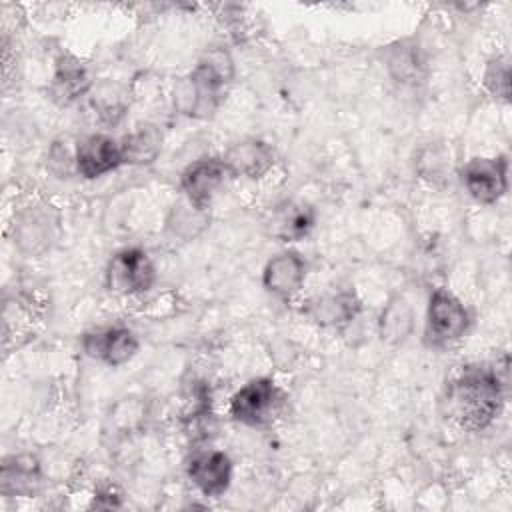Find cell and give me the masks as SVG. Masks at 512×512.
Instances as JSON below:
<instances>
[{"instance_id":"6da1fadb","label":"cell","mask_w":512,"mask_h":512,"mask_svg":"<svg viewBox=\"0 0 512 512\" xmlns=\"http://www.w3.org/2000/svg\"><path fill=\"white\" fill-rule=\"evenodd\" d=\"M446 412L466 430H484L502 410V384L490 368L466 366L446 388Z\"/></svg>"},{"instance_id":"7a4b0ae2","label":"cell","mask_w":512,"mask_h":512,"mask_svg":"<svg viewBox=\"0 0 512 512\" xmlns=\"http://www.w3.org/2000/svg\"><path fill=\"white\" fill-rule=\"evenodd\" d=\"M234 78V64L226 50H208L196 68L174 84V108L190 118H208L216 112L224 88Z\"/></svg>"},{"instance_id":"3957f363","label":"cell","mask_w":512,"mask_h":512,"mask_svg":"<svg viewBox=\"0 0 512 512\" xmlns=\"http://www.w3.org/2000/svg\"><path fill=\"white\" fill-rule=\"evenodd\" d=\"M156 280L154 264L140 248H124L112 256L106 268V286L116 294L146 292Z\"/></svg>"},{"instance_id":"277c9868","label":"cell","mask_w":512,"mask_h":512,"mask_svg":"<svg viewBox=\"0 0 512 512\" xmlns=\"http://www.w3.org/2000/svg\"><path fill=\"white\" fill-rule=\"evenodd\" d=\"M280 392L270 378H254L230 398V414L236 422L262 426L276 414Z\"/></svg>"},{"instance_id":"5b68a950","label":"cell","mask_w":512,"mask_h":512,"mask_svg":"<svg viewBox=\"0 0 512 512\" xmlns=\"http://www.w3.org/2000/svg\"><path fill=\"white\" fill-rule=\"evenodd\" d=\"M462 184L480 204L498 202L508 190V162L498 158H472L462 168Z\"/></svg>"},{"instance_id":"8992f818","label":"cell","mask_w":512,"mask_h":512,"mask_svg":"<svg viewBox=\"0 0 512 512\" xmlns=\"http://www.w3.org/2000/svg\"><path fill=\"white\" fill-rule=\"evenodd\" d=\"M428 336L436 344L454 342L464 336L470 316L464 304L446 288H436L428 300Z\"/></svg>"},{"instance_id":"52a82bcc","label":"cell","mask_w":512,"mask_h":512,"mask_svg":"<svg viewBox=\"0 0 512 512\" xmlns=\"http://www.w3.org/2000/svg\"><path fill=\"white\" fill-rule=\"evenodd\" d=\"M228 176L230 172L222 158H202L192 162L180 176V186L186 202L206 212L212 204V198L222 188Z\"/></svg>"},{"instance_id":"ba28073f","label":"cell","mask_w":512,"mask_h":512,"mask_svg":"<svg viewBox=\"0 0 512 512\" xmlns=\"http://www.w3.org/2000/svg\"><path fill=\"white\" fill-rule=\"evenodd\" d=\"M138 338L124 326H108L86 332L82 336V348L90 358H96L108 366H122L138 352Z\"/></svg>"},{"instance_id":"9c48e42d","label":"cell","mask_w":512,"mask_h":512,"mask_svg":"<svg viewBox=\"0 0 512 512\" xmlns=\"http://www.w3.org/2000/svg\"><path fill=\"white\" fill-rule=\"evenodd\" d=\"M122 164L120 142L106 134H92L78 142L74 152V168L82 178L94 180Z\"/></svg>"},{"instance_id":"30bf717a","label":"cell","mask_w":512,"mask_h":512,"mask_svg":"<svg viewBox=\"0 0 512 512\" xmlns=\"http://www.w3.org/2000/svg\"><path fill=\"white\" fill-rule=\"evenodd\" d=\"M188 476L204 496H220L232 480V460L222 450L198 452L188 462Z\"/></svg>"},{"instance_id":"8fae6325","label":"cell","mask_w":512,"mask_h":512,"mask_svg":"<svg viewBox=\"0 0 512 512\" xmlns=\"http://www.w3.org/2000/svg\"><path fill=\"white\" fill-rule=\"evenodd\" d=\"M230 176H244L250 180L262 178L274 166V150L264 140L246 138L232 144L222 156Z\"/></svg>"},{"instance_id":"7c38bea8","label":"cell","mask_w":512,"mask_h":512,"mask_svg":"<svg viewBox=\"0 0 512 512\" xmlns=\"http://www.w3.org/2000/svg\"><path fill=\"white\" fill-rule=\"evenodd\" d=\"M306 278V264L296 252H280L272 256L262 272V284L276 296H290L300 290Z\"/></svg>"},{"instance_id":"4fadbf2b","label":"cell","mask_w":512,"mask_h":512,"mask_svg":"<svg viewBox=\"0 0 512 512\" xmlns=\"http://www.w3.org/2000/svg\"><path fill=\"white\" fill-rule=\"evenodd\" d=\"M90 88H92L90 74L80 60L72 56H64L58 60L52 82H50V98L54 102L68 106L80 96L88 94Z\"/></svg>"},{"instance_id":"5bb4252c","label":"cell","mask_w":512,"mask_h":512,"mask_svg":"<svg viewBox=\"0 0 512 512\" xmlns=\"http://www.w3.org/2000/svg\"><path fill=\"white\" fill-rule=\"evenodd\" d=\"M306 316L320 326H340L352 322L360 312V300L354 292H334L314 298L304 308Z\"/></svg>"},{"instance_id":"9a60e30c","label":"cell","mask_w":512,"mask_h":512,"mask_svg":"<svg viewBox=\"0 0 512 512\" xmlns=\"http://www.w3.org/2000/svg\"><path fill=\"white\" fill-rule=\"evenodd\" d=\"M2 494L30 496L40 484V464L32 454H14L4 458L0 474Z\"/></svg>"},{"instance_id":"2e32d148","label":"cell","mask_w":512,"mask_h":512,"mask_svg":"<svg viewBox=\"0 0 512 512\" xmlns=\"http://www.w3.org/2000/svg\"><path fill=\"white\" fill-rule=\"evenodd\" d=\"M162 150V132L154 124H140L120 140L122 164H152Z\"/></svg>"},{"instance_id":"e0dca14e","label":"cell","mask_w":512,"mask_h":512,"mask_svg":"<svg viewBox=\"0 0 512 512\" xmlns=\"http://www.w3.org/2000/svg\"><path fill=\"white\" fill-rule=\"evenodd\" d=\"M314 226V210L306 204H284L272 216V234L284 242L302 240Z\"/></svg>"},{"instance_id":"ac0fdd59","label":"cell","mask_w":512,"mask_h":512,"mask_svg":"<svg viewBox=\"0 0 512 512\" xmlns=\"http://www.w3.org/2000/svg\"><path fill=\"white\" fill-rule=\"evenodd\" d=\"M412 330V308L402 296L390 298L380 314V338L390 344L402 342Z\"/></svg>"},{"instance_id":"d6986e66","label":"cell","mask_w":512,"mask_h":512,"mask_svg":"<svg viewBox=\"0 0 512 512\" xmlns=\"http://www.w3.org/2000/svg\"><path fill=\"white\" fill-rule=\"evenodd\" d=\"M92 106L102 122L116 124L124 116L128 108V100L124 90L118 84L102 82L92 96Z\"/></svg>"},{"instance_id":"ffe728a7","label":"cell","mask_w":512,"mask_h":512,"mask_svg":"<svg viewBox=\"0 0 512 512\" xmlns=\"http://www.w3.org/2000/svg\"><path fill=\"white\" fill-rule=\"evenodd\" d=\"M486 88L498 96V98H508L510 96V66L506 58H496L488 64L486 76H484Z\"/></svg>"}]
</instances>
